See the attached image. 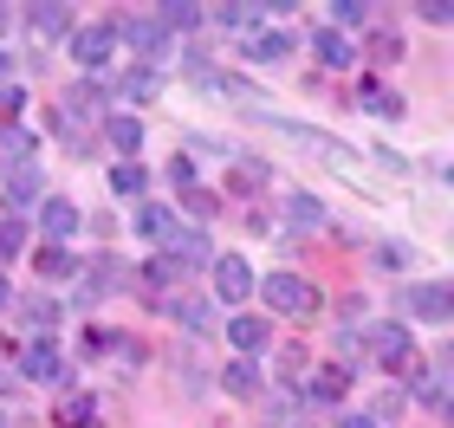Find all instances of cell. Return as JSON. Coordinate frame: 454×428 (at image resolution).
Masks as SVG:
<instances>
[{"label":"cell","mask_w":454,"mask_h":428,"mask_svg":"<svg viewBox=\"0 0 454 428\" xmlns=\"http://www.w3.org/2000/svg\"><path fill=\"white\" fill-rule=\"evenodd\" d=\"M260 292H266V305H273V312H293V318L318 312V285H312V279H299V273H266V279H260Z\"/></svg>","instance_id":"1"},{"label":"cell","mask_w":454,"mask_h":428,"mask_svg":"<svg viewBox=\"0 0 454 428\" xmlns=\"http://www.w3.org/2000/svg\"><path fill=\"white\" fill-rule=\"evenodd\" d=\"M357 344H364L370 357H383L389 370H409V357H416V338H409L403 324H370V331H364Z\"/></svg>","instance_id":"2"},{"label":"cell","mask_w":454,"mask_h":428,"mask_svg":"<svg viewBox=\"0 0 454 428\" xmlns=\"http://www.w3.org/2000/svg\"><path fill=\"white\" fill-rule=\"evenodd\" d=\"M117 52V27H78L72 33V58L85 72H105V58Z\"/></svg>","instance_id":"3"},{"label":"cell","mask_w":454,"mask_h":428,"mask_svg":"<svg viewBox=\"0 0 454 428\" xmlns=\"http://www.w3.org/2000/svg\"><path fill=\"white\" fill-rule=\"evenodd\" d=\"M162 260H176V267H201V260H208V228H176L162 234Z\"/></svg>","instance_id":"4"},{"label":"cell","mask_w":454,"mask_h":428,"mask_svg":"<svg viewBox=\"0 0 454 428\" xmlns=\"http://www.w3.org/2000/svg\"><path fill=\"white\" fill-rule=\"evenodd\" d=\"M215 292H221L227 305L254 299V267H247L240 253H221V260H215Z\"/></svg>","instance_id":"5"},{"label":"cell","mask_w":454,"mask_h":428,"mask_svg":"<svg viewBox=\"0 0 454 428\" xmlns=\"http://www.w3.org/2000/svg\"><path fill=\"white\" fill-rule=\"evenodd\" d=\"M20 370H27L33 383H59V377H66V363H59V344H52V331H46V338H33L27 351H20Z\"/></svg>","instance_id":"6"},{"label":"cell","mask_w":454,"mask_h":428,"mask_svg":"<svg viewBox=\"0 0 454 428\" xmlns=\"http://www.w3.org/2000/svg\"><path fill=\"white\" fill-rule=\"evenodd\" d=\"M409 318H422V324H448V285H409Z\"/></svg>","instance_id":"7"},{"label":"cell","mask_w":454,"mask_h":428,"mask_svg":"<svg viewBox=\"0 0 454 428\" xmlns=\"http://www.w3.org/2000/svg\"><path fill=\"white\" fill-rule=\"evenodd\" d=\"M27 27H33L39 46H52V39L72 33V7H27Z\"/></svg>","instance_id":"8"},{"label":"cell","mask_w":454,"mask_h":428,"mask_svg":"<svg viewBox=\"0 0 454 428\" xmlns=\"http://www.w3.org/2000/svg\"><path fill=\"white\" fill-rule=\"evenodd\" d=\"M39 228H46V240H52V247H59V240H66L72 228H78V208H72V201H39Z\"/></svg>","instance_id":"9"},{"label":"cell","mask_w":454,"mask_h":428,"mask_svg":"<svg viewBox=\"0 0 454 428\" xmlns=\"http://www.w3.org/2000/svg\"><path fill=\"white\" fill-rule=\"evenodd\" d=\"M117 39H130V46H137L143 58H156V52H162V27H156V13H143V19H123V27H117Z\"/></svg>","instance_id":"10"},{"label":"cell","mask_w":454,"mask_h":428,"mask_svg":"<svg viewBox=\"0 0 454 428\" xmlns=\"http://www.w3.org/2000/svg\"><path fill=\"white\" fill-rule=\"evenodd\" d=\"M105 136H111V150H117L123 162H130V156H137V143H143V124H137L130 111H117L111 124H105Z\"/></svg>","instance_id":"11"},{"label":"cell","mask_w":454,"mask_h":428,"mask_svg":"<svg viewBox=\"0 0 454 428\" xmlns=\"http://www.w3.org/2000/svg\"><path fill=\"white\" fill-rule=\"evenodd\" d=\"M247 52H254V66H286L293 58V33H260Z\"/></svg>","instance_id":"12"},{"label":"cell","mask_w":454,"mask_h":428,"mask_svg":"<svg viewBox=\"0 0 454 428\" xmlns=\"http://www.w3.org/2000/svg\"><path fill=\"white\" fill-rule=\"evenodd\" d=\"M169 228H176V214L162 208V201H143V214H137V234H143V240H156V247H162V234H169Z\"/></svg>","instance_id":"13"},{"label":"cell","mask_w":454,"mask_h":428,"mask_svg":"<svg viewBox=\"0 0 454 428\" xmlns=\"http://www.w3.org/2000/svg\"><path fill=\"white\" fill-rule=\"evenodd\" d=\"M169 312L189 324V331L201 338V331H215V312H208V299H169Z\"/></svg>","instance_id":"14"},{"label":"cell","mask_w":454,"mask_h":428,"mask_svg":"<svg viewBox=\"0 0 454 428\" xmlns=\"http://www.w3.org/2000/svg\"><path fill=\"white\" fill-rule=\"evenodd\" d=\"M227 338H234V351H266V318H254V312H247V318H234V324H227Z\"/></svg>","instance_id":"15"},{"label":"cell","mask_w":454,"mask_h":428,"mask_svg":"<svg viewBox=\"0 0 454 428\" xmlns=\"http://www.w3.org/2000/svg\"><path fill=\"white\" fill-rule=\"evenodd\" d=\"M52 422H59V428H91V422H98V402H91V396H66Z\"/></svg>","instance_id":"16"},{"label":"cell","mask_w":454,"mask_h":428,"mask_svg":"<svg viewBox=\"0 0 454 428\" xmlns=\"http://www.w3.org/2000/svg\"><path fill=\"white\" fill-rule=\"evenodd\" d=\"M221 383H227L234 396H260V383H266V377H260V363H247V357H240V363H227V377H221Z\"/></svg>","instance_id":"17"},{"label":"cell","mask_w":454,"mask_h":428,"mask_svg":"<svg viewBox=\"0 0 454 428\" xmlns=\"http://www.w3.org/2000/svg\"><path fill=\"white\" fill-rule=\"evenodd\" d=\"M422 402L428 409H448V357H435V370L422 377Z\"/></svg>","instance_id":"18"},{"label":"cell","mask_w":454,"mask_h":428,"mask_svg":"<svg viewBox=\"0 0 454 428\" xmlns=\"http://www.w3.org/2000/svg\"><path fill=\"white\" fill-rule=\"evenodd\" d=\"M286 221H293V228H318L325 208H318L312 195H286Z\"/></svg>","instance_id":"19"},{"label":"cell","mask_w":454,"mask_h":428,"mask_svg":"<svg viewBox=\"0 0 454 428\" xmlns=\"http://www.w3.org/2000/svg\"><path fill=\"white\" fill-rule=\"evenodd\" d=\"M312 52L325 58V66H338V72L350 66V46H344V33H318V39H312Z\"/></svg>","instance_id":"20"},{"label":"cell","mask_w":454,"mask_h":428,"mask_svg":"<svg viewBox=\"0 0 454 428\" xmlns=\"http://www.w3.org/2000/svg\"><path fill=\"white\" fill-rule=\"evenodd\" d=\"M344 383H350V377L338 370V363H325V370L312 377V396H318V402H338V396H344Z\"/></svg>","instance_id":"21"},{"label":"cell","mask_w":454,"mask_h":428,"mask_svg":"<svg viewBox=\"0 0 454 428\" xmlns=\"http://www.w3.org/2000/svg\"><path fill=\"white\" fill-rule=\"evenodd\" d=\"M111 189H117V195H143V189H150V175H143L137 162H117V169H111Z\"/></svg>","instance_id":"22"},{"label":"cell","mask_w":454,"mask_h":428,"mask_svg":"<svg viewBox=\"0 0 454 428\" xmlns=\"http://www.w3.org/2000/svg\"><path fill=\"white\" fill-rule=\"evenodd\" d=\"M20 318H27V324H33V338H39V324H59V305H52L46 292H39V299L20 305Z\"/></svg>","instance_id":"23"},{"label":"cell","mask_w":454,"mask_h":428,"mask_svg":"<svg viewBox=\"0 0 454 428\" xmlns=\"http://www.w3.org/2000/svg\"><path fill=\"white\" fill-rule=\"evenodd\" d=\"M72 273V253L66 247H39V279H66Z\"/></svg>","instance_id":"24"},{"label":"cell","mask_w":454,"mask_h":428,"mask_svg":"<svg viewBox=\"0 0 454 428\" xmlns=\"http://www.w3.org/2000/svg\"><path fill=\"white\" fill-rule=\"evenodd\" d=\"M20 247H27V228H20V221L7 214V221H0V260H13Z\"/></svg>","instance_id":"25"},{"label":"cell","mask_w":454,"mask_h":428,"mask_svg":"<svg viewBox=\"0 0 454 428\" xmlns=\"http://www.w3.org/2000/svg\"><path fill=\"white\" fill-rule=\"evenodd\" d=\"M0 150H7V156L20 162V169H27V156H33V136H27V130H0Z\"/></svg>","instance_id":"26"},{"label":"cell","mask_w":454,"mask_h":428,"mask_svg":"<svg viewBox=\"0 0 454 428\" xmlns=\"http://www.w3.org/2000/svg\"><path fill=\"white\" fill-rule=\"evenodd\" d=\"M7 195H13V201H33V195H39L33 169H13V175H7Z\"/></svg>","instance_id":"27"},{"label":"cell","mask_w":454,"mask_h":428,"mask_svg":"<svg viewBox=\"0 0 454 428\" xmlns=\"http://www.w3.org/2000/svg\"><path fill=\"white\" fill-rule=\"evenodd\" d=\"M215 19H221V27H247V19H260V7H221Z\"/></svg>","instance_id":"28"},{"label":"cell","mask_w":454,"mask_h":428,"mask_svg":"<svg viewBox=\"0 0 454 428\" xmlns=\"http://www.w3.org/2000/svg\"><path fill=\"white\" fill-rule=\"evenodd\" d=\"M189 214L208 221V214H215V195H208V189H189Z\"/></svg>","instance_id":"29"},{"label":"cell","mask_w":454,"mask_h":428,"mask_svg":"<svg viewBox=\"0 0 454 428\" xmlns=\"http://www.w3.org/2000/svg\"><path fill=\"white\" fill-rule=\"evenodd\" d=\"M13 111H20V91H13V85H0V117H13Z\"/></svg>","instance_id":"30"},{"label":"cell","mask_w":454,"mask_h":428,"mask_svg":"<svg viewBox=\"0 0 454 428\" xmlns=\"http://www.w3.org/2000/svg\"><path fill=\"white\" fill-rule=\"evenodd\" d=\"M338 428H377V422H370V416H344Z\"/></svg>","instance_id":"31"},{"label":"cell","mask_w":454,"mask_h":428,"mask_svg":"<svg viewBox=\"0 0 454 428\" xmlns=\"http://www.w3.org/2000/svg\"><path fill=\"white\" fill-rule=\"evenodd\" d=\"M0 33H13V7H0Z\"/></svg>","instance_id":"32"},{"label":"cell","mask_w":454,"mask_h":428,"mask_svg":"<svg viewBox=\"0 0 454 428\" xmlns=\"http://www.w3.org/2000/svg\"><path fill=\"white\" fill-rule=\"evenodd\" d=\"M0 312H7V279H0Z\"/></svg>","instance_id":"33"},{"label":"cell","mask_w":454,"mask_h":428,"mask_svg":"<svg viewBox=\"0 0 454 428\" xmlns=\"http://www.w3.org/2000/svg\"><path fill=\"white\" fill-rule=\"evenodd\" d=\"M7 72H13V66H7V58H0V85H7Z\"/></svg>","instance_id":"34"}]
</instances>
